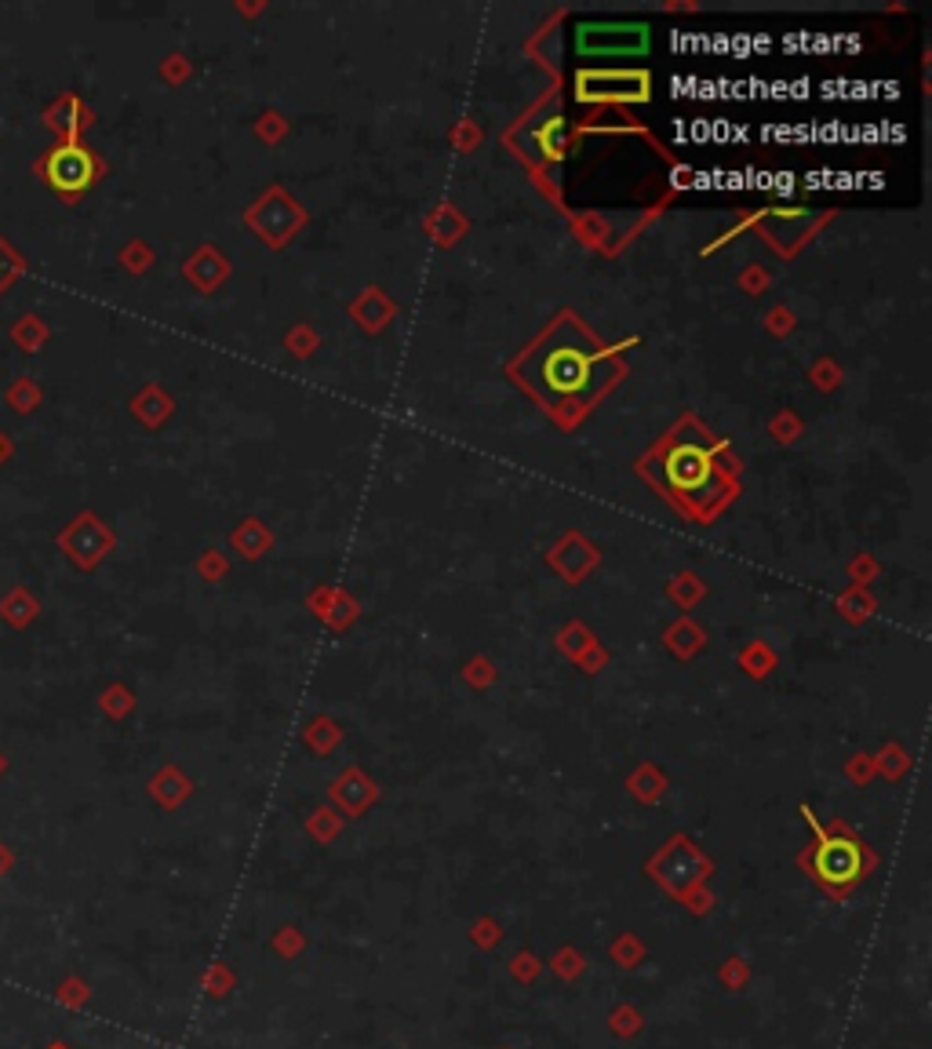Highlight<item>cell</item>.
Masks as SVG:
<instances>
[{
  "mask_svg": "<svg viewBox=\"0 0 932 1049\" xmlns=\"http://www.w3.org/2000/svg\"><path fill=\"white\" fill-rule=\"evenodd\" d=\"M36 613H41V605L33 602L27 587H15V591H8L4 597H0V619H4L8 627H15V631H27L36 619Z\"/></svg>",
  "mask_w": 932,
  "mask_h": 1049,
  "instance_id": "obj_9",
  "label": "cell"
},
{
  "mask_svg": "<svg viewBox=\"0 0 932 1049\" xmlns=\"http://www.w3.org/2000/svg\"><path fill=\"white\" fill-rule=\"evenodd\" d=\"M4 398H8V405H15L22 416H27V412L36 409V401H41V390L33 386L30 375H22V380H15V386H8Z\"/></svg>",
  "mask_w": 932,
  "mask_h": 1049,
  "instance_id": "obj_13",
  "label": "cell"
},
{
  "mask_svg": "<svg viewBox=\"0 0 932 1049\" xmlns=\"http://www.w3.org/2000/svg\"><path fill=\"white\" fill-rule=\"evenodd\" d=\"M580 103L594 99H648L645 73H580Z\"/></svg>",
  "mask_w": 932,
  "mask_h": 1049,
  "instance_id": "obj_7",
  "label": "cell"
},
{
  "mask_svg": "<svg viewBox=\"0 0 932 1049\" xmlns=\"http://www.w3.org/2000/svg\"><path fill=\"white\" fill-rule=\"evenodd\" d=\"M11 868H15V852H11V846L0 841V878H8Z\"/></svg>",
  "mask_w": 932,
  "mask_h": 1049,
  "instance_id": "obj_15",
  "label": "cell"
},
{
  "mask_svg": "<svg viewBox=\"0 0 932 1049\" xmlns=\"http://www.w3.org/2000/svg\"><path fill=\"white\" fill-rule=\"evenodd\" d=\"M8 773V759H4V751H0V776Z\"/></svg>",
  "mask_w": 932,
  "mask_h": 1049,
  "instance_id": "obj_18",
  "label": "cell"
},
{
  "mask_svg": "<svg viewBox=\"0 0 932 1049\" xmlns=\"http://www.w3.org/2000/svg\"><path fill=\"white\" fill-rule=\"evenodd\" d=\"M36 176H41L59 198L77 201L84 190H92L95 182H99L103 161L81 139H63L36 161Z\"/></svg>",
  "mask_w": 932,
  "mask_h": 1049,
  "instance_id": "obj_4",
  "label": "cell"
},
{
  "mask_svg": "<svg viewBox=\"0 0 932 1049\" xmlns=\"http://www.w3.org/2000/svg\"><path fill=\"white\" fill-rule=\"evenodd\" d=\"M27 266H30L27 255L15 252L4 237H0V296H4V292L15 285L22 274H27Z\"/></svg>",
  "mask_w": 932,
  "mask_h": 1049,
  "instance_id": "obj_10",
  "label": "cell"
},
{
  "mask_svg": "<svg viewBox=\"0 0 932 1049\" xmlns=\"http://www.w3.org/2000/svg\"><path fill=\"white\" fill-rule=\"evenodd\" d=\"M11 453H15V445H11V437L0 431V463H8L11 459Z\"/></svg>",
  "mask_w": 932,
  "mask_h": 1049,
  "instance_id": "obj_16",
  "label": "cell"
},
{
  "mask_svg": "<svg viewBox=\"0 0 932 1049\" xmlns=\"http://www.w3.org/2000/svg\"><path fill=\"white\" fill-rule=\"evenodd\" d=\"M802 816L813 827V846H808L798 863L805 875L824 889L830 900L852 897L867 882V875L878 868V852L852 831L849 824H819L816 813L802 809Z\"/></svg>",
  "mask_w": 932,
  "mask_h": 1049,
  "instance_id": "obj_3",
  "label": "cell"
},
{
  "mask_svg": "<svg viewBox=\"0 0 932 1049\" xmlns=\"http://www.w3.org/2000/svg\"><path fill=\"white\" fill-rule=\"evenodd\" d=\"M645 871L653 875V882L664 886L670 897H678L681 904H689L692 889L707 882L710 871H714V863H710L689 838L678 835V838H670L653 860H648Z\"/></svg>",
  "mask_w": 932,
  "mask_h": 1049,
  "instance_id": "obj_5",
  "label": "cell"
},
{
  "mask_svg": "<svg viewBox=\"0 0 932 1049\" xmlns=\"http://www.w3.org/2000/svg\"><path fill=\"white\" fill-rule=\"evenodd\" d=\"M580 33L586 36H601V44L580 47V52H597L605 55L612 52H637V47L648 44V27H580Z\"/></svg>",
  "mask_w": 932,
  "mask_h": 1049,
  "instance_id": "obj_8",
  "label": "cell"
},
{
  "mask_svg": "<svg viewBox=\"0 0 932 1049\" xmlns=\"http://www.w3.org/2000/svg\"><path fill=\"white\" fill-rule=\"evenodd\" d=\"M637 470L656 485V492L689 518H714L732 504L735 478L726 459V445L714 442L696 420H681L674 431L648 453Z\"/></svg>",
  "mask_w": 932,
  "mask_h": 1049,
  "instance_id": "obj_2",
  "label": "cell"
},
{
  "mask_svg": "<svg viewBox=\"0 0 932 1049\" xmlns=\"http://www.w3.org/2000/svg\"><path fill=\"white\" fill-rule=\"evenodd\" d=\"M11 339H15V343H19L22 350H27V353H33V350L41 347L44 339H47V328H44L41 321H36L33 314H27V317H19L15 328H11Z\"/></svg>",
  "mask_w": 932,
  "mask_h": 1049,
  "instance_id": "obj_12",
  "label": "cell"
},
{
  "mask_svg": "<svg viewBox=\"0 0 932 1049\" xmlns=\"http://www.w3.org/2000/svg\"><path fill=\"white\" fill-rule=\"evenodd\" d=\"M109 532H106V524L99 521V518H92V515H81V518H73L63 532H59V547L66 551V558L73 561L77 569H92L95 561H99L106 551H109Z\"/></svg>",
  "mask_w": 932,
  "mask_h": 1049,
  "instance_id": "obj_6",
  "label": "cell"
},
{
  "mask_svg": "<svg viewBox=\"0 0 932 1049\" xmlns=\"http://www.w3.org/2000/svg\"><path fill=\"white\" fill-rule=\"evenodd\" d=\"M99 707L106 714H114V718H120L131 707V700H128V692L125 689H109V692H103L99 697Z\"/></svg>",
  "mask_w": 932,
  "mask_h": 1049,
  "instance_id": "obj_14",
  "label": "cell"
},
{
  "mask_svg": "<svg viewBox=\"0 0 932 1049\" xmlns=\"http://www.w3.org/2000/svg\"><path fill=\"white\" fill-rule=\"evenodd\" d=\"M510 372L547 412L575 420L619 380L623 364L572 314H558Z\"/></svg>",
  "mask_w": 932,
  "mask_h": 1049,
  "instance_id": "obj_1",
  "label": "cell"
},
{
  "mask_svg": "<svg viewBox=\"0 0 932 1049\" xmlns=\"http://www.w3.org/2000/svg\"><path fill=\"white\" fill-rule=\"evenodd\" d=\"M55 998H59V1006H66V1009H84L92 1003V984L84 977H66V981H59Z\"/></svg>",
  "mask_w": 932,
  "mask_h": 1049,
  "instance_id": "obj_11",
  "label": "cell"
},
{
  "mask_svg": "<svg viewBox=\"0 0 932 1049\" xmlns=\"http://www.w3.org/2000/svg\"><path fill=\"white\" fill-rule=\"evenodd\" d=\"M44 1049H70V1046H66V1042H63V1039H55V1042H47V1046H44Z\"/></svg>",
  "mask_w": 932,
  "mask_h": 1049,
  "instance_id": "obj_17",
  "label": "cell"
}]
</instances>
